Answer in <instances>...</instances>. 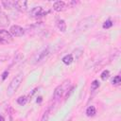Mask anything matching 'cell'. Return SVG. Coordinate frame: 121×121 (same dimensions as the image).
I'll use <instances>...</instances> for the list:
<instances>
[{
    "label": "cell",
    "instance_id": "cell-10",
    "mask_svg": "<svg viewBox=\"0 0 121 121\" xmlns=\"http://www.w3.org/2000/svg\"><path fill=\"white\" fill-rule=\"evenodd\" d=\"M9 25V19L7 16L6 13L4 12H0V26H8Z\"/></svg>",
    "mask_w": 121,
    "mask_h": 121
},
{
    "label": "cell",
    "instance_id": "cell-13",
    "mask_svg": "<svg viewBox=\"0 0 121 121\" xmlns=\"http://www.w3.org/2000/svg\"><path fill=\"white\" fill-rule=\"evenodd\" d=\"M61 60H62V62H63L64 64L69 65V64H71V63L73 62V60H74V59H73V55H72V54L65 55V56L61 59Z\"/></svg>",
    "mask_w": 121,
    "mask_h": 121
},
{
    "label": "cell",
    "instance_id": "cell-7",
    "mask_svg": "<svg viewBox=\"0 0 121 121\" xmlns=\"http://www.w3.org/2000/svg\"><path fill=\"white\" fill-rule=\"evenodd\" d=\"M63 93H64V87H63V84L57 86L56 89H55V91H54V94H53V98H54V100H55V101L60 100V97L62 96Z\"/></svg>",
    "mask_w": 121,
    "mask_h": 121
},
{
    "label": "cell",
    "instance_id": "cell-19",
    "mask_svg": "<svg viewBox=\"0 0 121 121\" xmlns=\"http://www.w3.org/2000/svg\"><path fill=\"white\" fill-rule=\"evenodd\" d=\"M112 26V20L108 19V20H106V21L104 22V24H103V28H110Z\"/></svg>",
    "mask_w": 121,
    "mask_h": 121
},
{
    "label": "cell",
    "instance_id": "cell-16",
    "mask_svg": "<svg viewBox=\"0 0 121 121\" xmlns=\"http://www.w3.org/2000/svg\"><path fill=\"white\" fill-rule=\"evenodd\" d=\"M121 83V78L119 75H116L112 79V84L114 86H118Z\"/></svg>",
    "mask_w": 121,
    "mask_h": 121
},
{
    "label": "cell",
    "instance_id": "cell-5",
    "mask_svg": "<svg viewBox=\"0 0 121 121\" xmlns=\"http://www.w3.org/2000/svg\"><path fill=\"white\" fill-rule=\"evenodd\" d=\"M9 32L14 37H21V36H23L25 34V29L22 26H18V25H14V26H10Z\"/></svg>",
    "mask_w": 121,
    "mask_h": 121
},
{
    "label": "cell",
    "instance_id": "cell-8",
    "mask_svg": "<svg viewBox=\"0 0 121 121\" xmlns=\"http://www.w3.org/2000/svg\"><path fill=\"white\" fill-rule=\"evenodd\" d=\"M15 8L19 11H26L27 9V0H17L15 3Z\"/></svg>",
    "mask_w": 121,
    "mask_h": 121
},
{
    "label": "cell",
    "instance_id": "cell-1",
    "mask_svg": "<svg viewBox=\"0 0 121 121\" xmlns=\"http://www.w3.org/2000/svg\"><path fill=\"white\" fill-rule=\"evenodd\" d=\"M23 77H24V74L23 73H19L17 74L10 81V83L9 84L8 86V89H7V95L9 96H11L15 94V92L18 90L19 86L21 85L22 81H23Z\"/></svg>",
    "mask_w": 121,
    "mask_h": 121
},
{
    "label": "cell",
    "instance_id": "cell-23",
    "mask_svg": "<svg viewBox=\"0 0 121 121\" xmlns=\"http://www.w3.org/2000/svg\"><path fill=\"white\" fill-rule=\"evenodd\" d=\"M38 98H39V99H37V102H41V101H42V97H41V96H39Z\"/></svg>",
    "mask_w": 121,
    "mask_h": 121
},
{
    "label": "cell",
    "instance_id": "cell-15",
    "mask_svg": "<svg viewBox=\"0 0 121 121\" xmlns=\"http://www.w3.org/2000/svg\"><path fill=\"white\" fill-rule=\"evenodd\" d=\"M26 102H27V96L26 95H22V96L17 98V103L21 106H24Z\"/></svg>",
    "mask_w": 121,
    "mask_h": 121
},
{
    "label": "cell",
    "instance_id": "cell-24",
    "mask_svg": "<svg viewBox=\"0 0 121 121\" xmlns=\"http://www.w3.org/2000/svg\"><path fill=\"white\" fill-rule=\"evenodd\" d=\"M0 12H1V7H0Z\"/></svg>",
    "mask_w": 121,
    "mask_h": 121
},
{
    "label": "cell",
    "instance_id": "cell-20",
    "mask_svg": "<svg viewBox=\"0 0 121 121\" xmlns=\"http://www.w3.org/2000/svg\"><path fill=\"white\" fill-rule=\"evenodd\" d=\"M49 109H47L46 110V112H44V113H43V117H42V120L43 121V120H47L48 118H49V116H48V113H49Z\"/></svg>",
    "mask_w": 121,
    "mask_h": 121
},
{
    "label": "cell",
    "instance_id": "cell-2",
    "mask_svg": "<svg viewBox=\"0 0 121 121\" xmlns=\"http://www.w3.org/2000/svg\"><path fill=\"white\" fill-rule=\"evenodd\" d=\"M95 18L94 16L86 17L78 23V25L77 26V30L78 31H85L87 29H89L90 27H92L95 25Z\"/></svg>",
    "mask_w": 121,
    "mask_h": 121
},
{
    "label": "cell",
    "instance_id": "cell-18",
    "mask_svg": "<svg viewBox=\"0 0 121 121\" xmlns=\"http://www.w3.org/2000/svg\"><path fill=\"white\" fill-rule=\"evenodd\" d=\"M109 77H110V72H109L108 70H104V71L101 73V75H100V78H101L102 80H106Z\"/></svg>",
    "mask_w": 121,
    "mask_h": 121
},
{
    "label": "cell",
    "instance_id": "cell-17",
    "mask_svg": "<svg viewBox=\"0 0 121 121\" xmlns=\"http://www.w3.org/2000/svg\"><path fill=\"white\" fill-rule=\"evenodd\" d=\"M98 87H99V81L96 80V79H95V80L91 83V90H92V91H95Z\"/></svg>",
    "mask_w": 121,
    "mask_h": 121
},
{
    "label": "cell",
    "instance_id": "cell-14",
    "mask_svg": "<svg viewBox=\"0 0 121 121\" xmlns=\"http://www.w3.org/2000/svg\"><path fill=\"white\" fill-rule=\"evenodd\" d=\"M96 113V109L94 107V106H89L86 110V115L89 116V117H92L94 115H95Z\"/></svg>",
    "mask_w": 121,
    "mask_h": 121
},
{
    "label": "cell",
    "instance_id": "cell-21",
    "mask_svg": "<svg viewBox=\"0 0 121 121\" xmlns=\"http://www.w3.org/2000/svg\"><path fill=\"white\" fill-rule=\"evenodd\" d=\"M8 75H9V71H5V72L3 73V75H2V79H3V80H5Z\"/></svg>",
    "mask_w": 121,
    "mask_h": 121
},
{
    "label": "cell",
    "instance_id": "cell-9",
    "mask_svg": "<svg viewBox=\"0 0 121 121\" xmlns=\"http://www.w3.org/2000/svg\"><path fill=\"white\" fill-rule=\"evenodd\" d=\"M65 3L63 2V1H60V0H59V1H56L54 4H53V9L55 10V11H58V12H60V11H62V10H64L65 9Z\"/></svg>",
    "mask_w": 121,
    "mask_h": 121
},
{
    "label": "cell",
    "instance_id": "cell-4",
    "mask_svg": "<svg viewBox=\"0 0 121 121\" xmlns=\"http://www.w3.org/2000/svg\"><path fill=\"white\" fill-rule=\"evenodd\" d=\"M12 41V35L10 34L9 31L1 29L0 30V43H9Z\"/></svg>",
    "mask_w": 121,
    "mask_h": 121
},
{
    "label": "cell",
    "instance_id": "cell-3",
    "mask_svg": "<svg viewBox=\"0 0 121 121\" xmlns=\"http://www.w3.org/2000/svg\"><path fill=\"white\" fill-rule=\"evenodd\" d=\"M49 54H50L49 47L46 46V47L42 48V49L39 50V51L36 53V55L34 56V58H33V63H34V64L40 63L41 61L44 60L49 56Z\"/></svg>",
    "mask_w": 121,
    "mask_h": 121
},
{
    "label": "cell",
    "instance_id": "cell-22",
    "mask_svg": "<svg viewBox=\"0 0 121 121\" xmlns=\"http://www.w3.org/2000/svg\"><path fill=\"white\" fill-rule=\"evenodd\" d=\"M0 120H1V121H4V120H5V117H4V116H2L1 114H0Z\"/></svg>",
    "mask_w": 121,
    "mask_h": 121
},
{
    "label": "cell",
    "instance_id": "cell-12",
    "mask_svg": "<svg viewBox=\"0 0 121 121\" xmlns=\"http://www.w3.org/2000/svg\"><path fill=\"white\" fill-rule=\"evenodd\" d=\"M57 27L59 28L60 31L64 32L66 30V23H65V21L62 20V19L58 20V22H57Z\"/></svg>",
    "mask_w": 121,
    "mask_h": 121
},
{
    "label": "cell",
    "instance_id": "cell-6",
    "mask_svg": "<svg viewBox=\"0 0 121 121\" xmlns=\"http://www.w3.org/2000/svg\"><path fill=\"white\" fill-rule=\"evenodd\" d=\"M44 15H46V11H44L42 7H35L30 11V16L33 18H40Z\"/></svg>",
    "mask_w": 121,
    "mask_h": 121
},
{
    "label": "cell",
    "instance_id": "cell-11",
    "mask_svg": "<svg viewBox=\"0 0 121 121\" xmlns=\"http://www.w3.org/2000/svg\"><path fill=\"white\" fill-rule=\"evenodd\" d=\"M1 2H2L3 7L5 9H10L14 8L15 7V3H16L15 0H1Z\"/></svg>",
    "mask_w": 121,
    "mask_h": 121
}]
</instances>
